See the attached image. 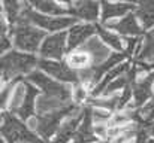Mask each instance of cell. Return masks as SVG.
Returning <instances> with one entry per match:
<instances>
[{
  "mask_svg": "<svg viewBox=\"0 0 154 143\" xmlns=\"http://www.w3.org/2000/svg\"><path fill=\"white\" fill-rule=\"evenodd\" d=\"M39 66V58L29 52L21 51H9L2 57V78L3 82H9L14 79H21V76H27Z\"/></svg>",
  "mask_w": 154,
  "mask_h": 143,
  "instance_id": "cell-1",
  "label": "cell"
},
{
  "mask_svg": "<svg viewBox=\"0 0 154 143\" xmlns=\"http://www.w3.org/2000/svg\"><path fill=\"white\" fill-rule=\"evenodd\" d=\"M11 33L14 36V43L23 52H36L47 37L45 30L33 25L24 16H21L17 24L11 25Z\"/></svg>",
  "mask_w": 154,
  "mask_h": 143,
  "instance_id": "cell-2",
  "label": "cell"
},
{
  "mask_svg": "<svg viewBox=\"0 0 154 143\" xmlns=\"http://www.w3.org/2000/svg\"><path fill=\"white\" fill-rule=\"evenodd\" d=\"M2 136L8 143H45L23 119L8 110L2 113Z\"/></svg>",
  "mask_w": 154,
  "mask_h": 143,
  "instance_id": "cell-3",
  "label": "cell"
},
{
  "mask_svg": "<svg viewBox=\"0 0 154 143\" xmlns=\"http://www.w3.org/2000/svg\"><path fill=\"white\" fill-rule=\"evenodd\" d=\"M21 16H24L29 22L35 24L36 27L48 31H64L67 27H73L75 24H78L76 22L78 18L75 16H54L36 12V9H33L27 1H24V9Z\"/></svg>",
  "mask_w": 154,
  "mask_h": 143,
  "instance_id": "cell-4",
  "label": "cell"
},
{
  "mask_svg": "<svg viewBox=\"0 0 154 143\" xmlns=\"http://www.w3.org/2000/svg\"><path fill=\"white\" fill-rule=\"evenodd\" d=\"M78 106L73 104L72 107L66 109V110H61V112H55V113H47V115H36L32 119V125L30 128L42 139V140H51L52 137L57 134L60 125L63 124V121L73 112V109Z\"/></svg>",
  "mask_w": 154,
  "mask_h": 143,
  "instance_id": "cell-5",
  "label": "cell"
},
{
  "mask_svg": "<svg viewBox=\"0 0 154 143\" xmlns=\"http://www.w3.org/2000/svg\"><path fill=\"white\" fill-rule=\"evenodd\" d=\"M26 79L30 84H33L38 90H41L45 95L57 97L61 100H73V90L69 85L60 84V81L48 76L42 70H33L26 76Z\"/></svg>",
  "mask_w": 154,
  "mask_h": 143,
  "instance_id": "cell-6",
  "label": "cell"
},
{
  "mask_svg": "<svg viewBox=\"0 0 154 143\" xmlns=\"http://www.w3.org/2000/svg\"><path fill=\"white\" fill-rule=\"evenodd\" d=\"M38 67H39V70L45 72L48 76H51V78L60 81V82H63V84H70V85H73V87L81 85L79 73L75 72L73 69H70L66 63L55 61V60L41 58Z\"/></svg>",
  "mask_w": 154,
  "mask_h": 143,
  "instance_id": "cell-7",
  "label": "cell"
},
{
  "mask_svg": "<svg viewBox=\"0 0 154 143\" xmlns=\"http://www.w3.org/2000/svg\"><path fill=\"white\" fill-rule=\"evenodd\" d=\"M67 33L58 31L51 36H47L39 48V55L45 60H61L64 52L67 51Z\"/></svg>",
  "mask_w": 154,
  "mask_h": 143,
  "instance_id": "cell-8",
  "label": "cell"
},
{
  "mask_svg": "<svg viewBox=\"0 0 154 143\" xmlns=\"http://www.w3.org/2000/svg\"><path fill=\"white\" fill-rule=\"evenodd\" d=\"M105 25H106V28H109V30L124 36V37H138L144 31L138 16L135 13H132V12L127 13L126 16L120 18L118 21H112L111 19V21L105 22Z\"/></svg>",
  "mask_w": 154,
  "mask_h": 143,
  "instance_id": "cell-9",
  "label": "cell"
},
{
  "mask_svg": "<svg viewBox=\"0 0 154 143\" xmlns=\"http://www.w3.org/2000/svg\"><path fill=\"white\" fill-rule=\"evenodd\" d=\"M69 12L72 16L84 21L94 22L99 19V15L102 12V6L97 0H75L72 6L69 7Z\"/></svg>",
  "mask_w": 154,
  "mask_h": 143,
  "instance_id": "cell-10",
  "label": "cell"
},
{
  "mask_svg": "<svg viewBox=\"0 0 154 143\" xmlns=\"http://www.w3.org/2000/svg\"><path fill=\"white\" fill-rule=\"evenodd\" d=\"M100 142L94 133V121H93V115H91V106H84V115H82V121L75 133L73 143H94Z\"/></svg>",
  "mask_w": 154,
  "mask_h": 143,
  "instance_id": "cell-11",
  "label": "cell"
},
{
  "mask_svg": "<svg viewBox=\"0 0 154 143\" xmlns=\"http://www.w3.org/2000/svg\"><path fill=\"white\" fill-rule=\"evenodd\" d=\"M97 31V25L93 24H75L69 30L67 36V51L78 49L81 45H84L90 37L94 36Z\"/></svg>",
  "mask_w": 154,
  "mask_h": 143,
  "instance_id": "cell-12",
  "label": "cell"
},
{
  "mask_svg": "<svg viewBox=\"0 0 154 143\" xmlns=\"http://www.w3.org/2000/svg\"><path fill=\"white\" fill-rule=\"evenodd\" d=\"M102 6V12H100V18L102 22H108L114 18H123L127 13H130L132 10H135V3H127V1H108L102 0L100 3Z\"/></svg>",
  "mask_w": 154,
  "mask_h": 143,
  "instance_id": "cell-13",
  "label": "cell"
},
{
  "mask_svg": "<svg viewBox=\"0 0 154 143\" xmlns=\"http://www.w3.org/2000/svg\"><path fill=\"white\" fill-rule=\"evenodd\" d=\"M79 48L90 54V57H91V60H93V67L102 64L103 61H106V60L112 55L111 51H109V48H108V45L103 42L99 36L90 37L84 45H81Z\"/></svg>",
  "mask_w": 154,
  "mask_h": 143,
  "instance_id": "cell-14",
  "label": "cell"
},
{
  "mask_svg": "<svg viewBox=\"0 0 154 143\" xmlns=\"http://www.w3.org/2000/svg\"><path fill=\"white\" fill-rule=\"evenodd\" d=\"M64 63H66L70 69H73L75 72H78V73L93 67V60H91L90 54L85 52V51L81 49V48L73 49V51H69L67 55H66Z\"/></svg>",
  "mask_w": 154,
  "mask_h": 143,
  "instance_id": "cell-15",
  "label": "cell"
},
{
  "mask_svg": "<svg viewBox=\"0 0 154 143\" xmlns=\"http://www.w3.org/2000/svg\"><path fill=\"white\" fill-rule=\"evenodd\" d=\"M135 15L138 16L144 30L154 28V0H136Z\"/></svg>",
  "mask_w": 154,
  "mask_h": 143,
  "instance_id": "cell-16",
  "label": "cell"
},
{
  "mask_svg": "<svg viewBox=\"0 0 154 143\" xmlns=\"http://www.w3.org/2000/svg\"><path fill=\"white\" fill-rule=\"evenodd\" d=\"M132 69V64L129 63V61H124V63H121V64H118V66H115L114 69H111L105 76H103V79L99 82V85L91 91V95L93 97H97V95L102 93L103 90L112 82V81H115L117 78H120V76H123V75H126L129 70Z\"/></svg>",
  "mask_w": 154,
  "mask_h": 143,
  "instance_id": "cell-17",
  "label": "cell"
},
{
  "mask_svg": "<svg viewBox=\"0 0 154 143\" xmlns=\"http://www.w3.org/2000/svg\"><path fill=\"white\" fill-rule=\"evenodd\" d=\"M27 1L33 9L39 10L41 13L45 15H54V16H60L63 13H70L69 9L63 7L60 3H57L55 0H24Z\"/></svg>",
  "mask_w": 154,
  "mask_h": 143,
  "instance_id": "cell-18",
  "label": "cell"
},
{
  "mask_svg": "<svg viewBox=\"0 0 154 143\" xmlns=\"http://www.w3.org/2000/svg\"><path fill=\"white\" fill-rule=\"evenodd\" d=\"M97 34L109 48H112V49H115L118 52H123L126 49L124 40H123L121 36H118V33H115V31H112L109 28H105L102 25H97Z\"/></svg>",
  "mask_w": 154,
  "mask_h": 143,
  "instance_id": "cell-19",
  "label": "cell"
},
{
  "mask_svg": "<svg viewBox=\"0 0 154 143\" xmlns=\"http://www.w3.org/2000/svg\"><path fill=\"white\" fill-rule=\"evenodd\" d=\"M3 1V10H5V18L11 22V25L17 24V21L23 15L24 4H21V0H2Z\"/></svg>",
  "mask_w": 154,
  "mask_h": 143,
  "instance_id": "cell-20",
  "label": "cell"
},
{
  "mask_svg": "<svg viewBox=\"0 0 154 143\" xmlns=\"http://www.w3.org/2000/svg\"><path fill=\"white\" fill-rule=\"evenodd\" d=\"M151 54H154V28L144 34L142 42H141V51L138 54V60L145 61Z\"/></svg>",
  "mask_w": 154,
  "mask_h": 143,
  "instance_id": "cell-21",
  "label": "cell"
},
{
  "mask_svg": "<svg viewBox=\"0 0 154 143\" xmlns=\"http://www.w3.org/2000/svg\"><path fill=\"white\" fill-rule=\"evenodd\" d=\"M154 119V98L147 101L144 106L136 109V121L141 122H150Z\"/></svg>",
  "mask_w": 154,
  "mask_h": 143,
  "instance_id": "cell-22",
  "label": "cell"
},
{
  "mask_svg": "<svg viewBox=\"0 0 154 143\" xmlns=\"http://www.w3.org/2000/svg\"><path fill=\"white\" fill-rule=\"evenodd\" d=\"M9 48H12V42L9 40V37H8V34L6 33H2V52L3 54H6V52H9Z\"/></svg>",
  "mask_w": 154,
  "mask_h": 143,
  "instance_id": "cell-23",
  "label": "cell"
},
{
  "mask_svg": "<svg viewBox=\"0 0 154 143\" xmlns=\"http://www.w3.org/2000/svg\"><path fill=\"white\" fill-rule=\"evenodd\" d=\"M148 134H150L151 139H154V124H150V125H148Z\"/></svg>",
  "mask_w": 154,
  "mask_h": 143,
  "instance_id": "cell-24",
  "label": "cell"
},
{
  "mask_svg": "<svg viewBox=\"0 0 154 143\" xmlns=\"http://www.w3.org/2000/svg\"><path fill=\"white\" fill-rule=\"evenodd\" d=\"M55 1H58V3H64V4H69V3L72 4L75 0H55Z\"/></svg>",
  "mask_w": 154,
  "mask_h": 143,
  "instance_id": "cell-25",
  "label": "cell"
},
{
  "mask_svg": "<svg viewBox=\"0 0 154 143\" xmlns=\"http://www.w3.org/2000/svg\"><path fill=\"white\" fill-rule=\"evenodd\" d=\"M120 1H127V3H136V0H120Z\"/></svg>",
  "mask_w": 154,
  "mask_h": 143,
  "instance_id": "cell-26",
  "label": "cell"
},
{
  "mask_svg": "<svg viewBox=\"0 0 154 143\" xmlns=\"http://www.w3.org/2000/svg\"><path fill=\"white\" fill-rule=\"evenodd\" d=\"M145 143H154V139H151V137H150V139H148Z\"/></svg>",
  "mask_w": 154,
  "mask_h": 143,
  "instance_id": "cell-27",
  "label": "cell"
},
{
  "mask_svg": "<svg viewBox=\"0 0 154 143\" xmlns=\"http://www.w3.org/2000/svg\"><path fill=\"white\" fill-rule=\"evenodd\" d=\"M94 143H105V142H94Z\"/></svg>",
  "mask_w": 154,
  "mask_h": 143,
  "instance_id": "cell-28",
  "label": "cell"
}]
</instances>
